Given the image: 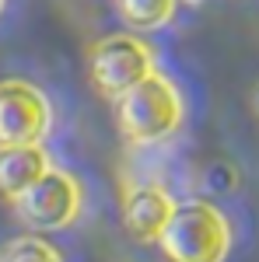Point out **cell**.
Here are the masks:
<instances>
[{
  "label": "cell",
  "mask_w": 259,
  "mask_h": 262,
  "mask_svg": "<svg viewBox=\"0 0 259 262\" xmlns=\"http://www.w3.org/2000/svg\"><path fill=\"white\" fill-rule=\"evenodd\" d=\"M158 245L168 262H224L231 231L210 203H182L175 206Z\"/></svg>",
  "instance_id": "1"
},
{
  "label": "cell",
  "mask_w": 259,
  "mask_h": 262,
  "mask_svg": "<svg viewBox=\"0 0 259 262\" xmlns=\"http://www.w3.org/2000/svg\"><path fill=\"white\" fill-rule=\"evenodd\" d=\"M182 122V98L175 84L161 74L119 98V129L130 143H158L172 137Z\"/></svg>",
  "instance_id": "2"
},
{
  "label": "cell",
  "mask_w": 259,
  "mask_h": 262,
  "mask_svg": "<svg viewBox=\"0 0 259 262\" xmlns=\"http://www.w3.org/2000/svg\"><path fill=\"white\" fill-rule=\"evenodd\" d=\"M151 74H154V56L133 35H109L91 49V81L105 98L119 101Z\"/></svg>",
  "instance_id": "3"
},
{
  "label": "cell",
  "mask_w": 259,
  "mask_h": 262,
  "mask_svg": "<svg viewBox=\"0 0 259 262\" xmlns=\"http://www.w3.org/2000/svg\"><path fill=\"white\" fill-rule=\"evenodd\" d=\"M49 129V101L25 81L0 84V147H35Z\"/></svg>",
  "instance_id": "4"
},
{
  "label": "cell",
  "mask_w": 259,
  "mask_h": 262,
  "mask_svg": "<svg viewBox=\"0 0 259 262\" xmlns=\"http://www.w3.org/2000/svg\"><path fill=\"white\" fill-rule=\"evenodd\" d=\"M14 210L25 224L39 227V231H56L77 217L81 210V189L77 182L70 179L67 171H46L25 196L14 200Z\"/></svg>",
  "instance_id": "5"
},
{
  "label": "cell",
  "mask_w": 259,
  "mask_h": 262,
  "mask_svg": "<svg viewBox=\"0 0 259 262\" xmlns=\"http://www.w3.org/2000/svg\"><path fill=\"white\" fill-rule=\"evenodd\" d=\"M175 213V203L172 196H165L154 185H140L126 196V206H123V221H126V231L137 238V242H161L165 227Z\"/></svg>",
  "instance_id": "6"
},
{
  "label": "cell",
  "mask_w": 259,
  "mask_h": 262,
  "mask_svg": "<svg viewBox=\"0 0 259 262\" xmlns=\"http://www.w3.org/2000/svg\"><path fill=\"white\" fill-rule=\"evenodd\" d=\"M49 171V158L35 147H0V196L14 203Z\"/></svg>",
  "instance_id": "7"
},
{
  "label": "cell",
  "mask_w": 259,
  "mask_h": 262,
  "mask_svg": "<svg viewBox=\"0 0 259 262\" xmlns=\"http://www.w3.org/2000/svg\"><path fill=\"white\" fill-rule=\"evenodd\" d=\"M116 4L133 28H158L175 11V0H116Z\"/></svg>",
  "instance_id": "8"
},
{
  "label": "cell",
  "mask_w": 259,
  "mask_h": 262,
  "mask_svg": "<svg viewBox=\"0 0 259 262\" xmlns=\"http://www.w3.org/2000/svg\"><path fill=\"white\" fill-rule=\"evenodd\" d=\"M0 262H63V259L53 245L39 242V238H14L0 252Z\"/></svg>",
  "instance_id": "9"
},
{
  "label": "cell",
  "mask_w": 259,
  "mask_h": 262,
  "mask_svg": "<svg viewBox=\"0 0 259 262\" xmlns=\"http://www.w3.org/2000/svg\"><path fill=\"white\" fill-rule=\"evenodd\" d=\"M256 108H259V95H256Z\"/></svg>",
  "instance_id": "10"
},
{
  "label": "cell",
  "mask_w": 259,
  "mask_h": 262,
  "mask_svg": "<svg viewBox=\"0 0 259 262\" xmlns=\"http://www.w3.org/2000/svg\"><path fill=\"white\" fill-rule=\"evenodd\" d=\"M0 7H4V0H0Z\"/></svg>",
  "instance_id": "11"
},
{
  "label": "cell",
  "mask_w": 259,
  "mask_h": 262,
  "mask_svg": "<svg viewBox=\"0 0 259 262\" xmlns=\"http://www.w3.org/2000/svg\"><path fill=\"white\" fill-rule=\"evenodd\" d=\"M193 4H196V0H193Z\"/></svg>",
  "instance_id": "12"
}]
</instances>
